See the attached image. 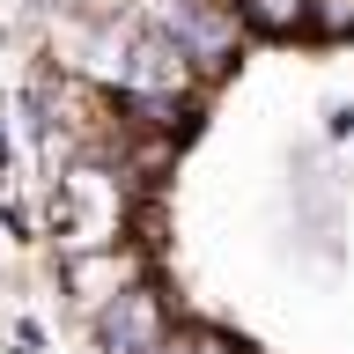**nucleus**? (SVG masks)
<instances>
[{"label": "nucleus", "mask_w": 354, "mask_h": 354, "mask_svg": "<svg viewBox=\"0 0 354 354\" xmlns=\"http://www.w3.org/2000/svg\"><path fill=\"white\" fill-rule=\"evenodd\" d=\"M303 30L325 44H347L354 37V0H303Z\"/></svg>", "instance_id": "nucleus-3"}, {"label": "nucleus", "mask_w": 354, "mask_h": 354, "mask_svg": "<svg viewBox=\"0 0 354 354\" xmlns=\"http://www.w3.org/2000/svg\"><path fill=\"white\" fill-rule=\"evenodd\" d=\"M251 37H295L303 30V0H236Z\"/></svg>", "instance_id": "nucleus-2"}, {"label": "nucleus", "mask_w": 354, "mask_h": 354, "mask_svg": "<svg viewBox=\"0 0 354 354\" xmlns=\"http://www.w3.org/2000/svg\"><path fill=\"white\" fill-rule=\"evenodd\" d=\"M88 332H96V347H104V354H170V339H177L170 303H162V288H155V281L111 288L104 303L88 310Z\"/></svg>", "instance_id": "nucleus-1"}]
</instances>
